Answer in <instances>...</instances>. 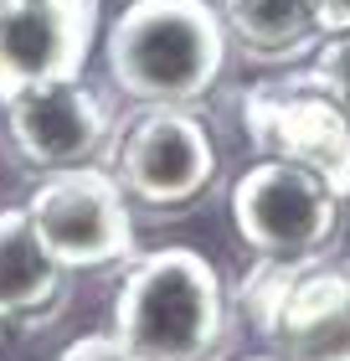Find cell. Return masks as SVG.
Wrapping results in <instances>:
<instances>
[{"mask_svg": "<svg viewBox=\"0 0 350 361\" xmlns=\"http://www.w3.org/2000/svg\"><path fill=\"white\" fill-rule=\"evenodd\" d=\"M113 341L135 361H222L232 346V310L216 269L196 248L129 258L113 294Z\"/></svg>", "mask_w": 350, "mask_h": 361, "instance_id": "1", "label": "cell"}, {"mask_svg": "<svg viewBox=\"0 0 350 361\" xmlns=\"http://www.w3.org/2000/svg\"><path fill=\"white\" fill-rule=\"evenodd\" d=\"M104 57L124 98L191 109L227 68V21L211 0H129Z\"/></svg>", "mask_w": 350, "mask_h": 361, "instance_id": "2", "label": "cell"}, {"mask_svg": "<svg viewBox=\"0 0 350 361\" xmlns=\"http://www.w3.org/2000/svg\"><path fill=\"white\" fill-rule=\"evenodd\" d=\"M242 310L278 361H350V258H263L242 279Z\"/></svg>", "mask_w": 350, "mask_h": 361, "instance_id": "3", "label": "cell"}, {"mask_svg": "<svg viewBox=\"0 0 350 361\" xmlns=\"http://www.w3.org/2000/svg\"><path fill=\"white\" fill-rule=\"evenodd\" d=\"M108 171L129 202L149 212H180L216 180L211 129L180 104H144L108 145Z\"/></svg>", "mask_w": 350, "mask_h": 361, "instance_id": "4", "label": "cell"}, {"mask_svg": "<svg viewBox=\"0 0 350 361\" xmlns=\"http://www.w3.org/2000/svg\"><path fill=\"white\" fill-rule=\"evenodd\" d=\"M31 222L68 274H98L119 269L135 258V217H129V196L104 166H73L52 171L31 191Z\"/></svg>", "mask_w": 350, "mask_h": 361, "instance_id": "5", "label": "cell"}, {"mask_svg": "<svg viewBox=\"0 0 350 361\" xmlns=\"http://www.w3.org/2000/svg\"><path fill=\"white\" fill-rule=\"evenodd\" d=\"M232 222L263 258H314L340 227V196L289 160H258L232 186Z\"/></svg>", "mask_w": 350, "mask_h": 361, "instance_id": "6", "label": "cell"}, {"mask_svg": "<svg viewBox=\"0 0 350 361\" xmlns=\"http://www.w3.org/2000/svg\"><path fill=\"white\" fill-rule=\"evenodd\" d=\"M242 129L258 155L320 176L350 202V114H340L314 83H263L242 93Z\"/></svg>", "mask_w": 350, "mask_h": 361, "instance_id": "7", "label": "cell"}, {"mask_svg": "<svg viewBox=\"0 0 350 361\" xmlns=\"http://www.w3.org/2000/svg\"><path fill=\"white\" fill-rule=\"evenodd\" d=\"M104 0H0V104L82 78Z\"/></svg>", "mask_w": 350, "mask_h": 361, "instance_id": "8", "label": "cell"}, {"mask_svg": "<svg viewBox=\"0 0 350 361\" xmlns=\"http://www.w3.org/2000/svg\"><path fill=\"white\" fill-rule=\"evenodd\" d=\"M6 135L21 155V166L31 171H73V166H93L98 155H108L119 119H113L108 98L93 93L82 78L68 83H42L6 98Z\"/></svg>", "mask_w": 350, "mask_h": 361, "instance_id": "9", "label": "cell"}, {"mask_svg": "<svg viewBox=\"0 0 350 361\" xmlns=\"http://www.w3.org/2000/svg\"><path fill=\"white\" fill-rule=\"evenodd\" d=\"M68 305V269L46 253L26 207L0 212V331L52 325Z\"/></svg>", "mask_w": 350, "mask_h": 361, "instance_id": "10", "label": "cell"}, {"mask_svg": "<svg viewBox=\"0 0 350 361\" xmlns=\"http://www.w3.org/2000/svg\"><path fill=\"white\" fill-rule=\"evenodd\" d=\"M222 21L253 57H294L320 37L314 0H222Z\"/></svg>", "mask_w": 350, "mask_h": 361, "instance_id": "11", "label": "cell"}, {"mask_svg": "<svg viewBox=\"0 0 350 361\" xmlns=\"http://www.w3.org/2000/svg\"><path fill=\"white\" fill-rule=\"evenodd\" d=\"M304 83H314L340 114H350V31H335V37L320 47V57H314V68L304 73Z\"/></svg>", "mask_w": 350, "mask_h": 361, "instance_id": "12", "label": "cell"}, {"mask_svg": "<svg viewBox=\"0 0 350 361\" xmlns=\"http://www.w3.org/2000/svg\"><path fill=\"white\" fill-rule=\"evenodd\" d=\"M57 361H135V356H129L119 341H113V331H108V336H77Z\"/></svg>", "mask_w": 350, "mask_h": 361, "instance_id": "13", "label": "cell"}, {"mask_svg": "<svg viewBox=\"0 0 350 361\" xmlns=\"http://www.w3.org/2000/svg\"><path fill=\"white\" fill-rule=\"evenodd\" d=\"M320 31H350V0H314Z\"/></svg>", "mask_w": 350, "mask_h": 361, "instance_id": "14", "label": "cell"}, {"mask_svg": "<svg viewBox=\"0 0 350 361\" xmlns=\"http://www.w3.org/2000/svg\"><path fill=\"white\" fill-rule=\"evenodd\" d=\"M242 361H278V356H242Z\"/></svg>", "mask_w": 350, "mask_h": 361, "instance_id": "15", "label": "cell"}]
</instances>
